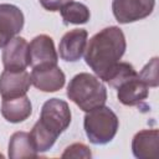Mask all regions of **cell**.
<instances>
[{
	"label": "cell",
	"mask_w": 159,
	"mask_h": 159,
	"mask_svg": "<svg viewBox=\"0 0 159 159\" xmlns=\"http://www.w3.org/2000/svg\"><path fill=\"white\" fill-rule=\"evenodd\" d=\"M154 5V0H113L112 10L119 24H129L149 16Z\"/></svg>",
	"instance_id": "obj_6"
},
{
	"label": "cell",
	"mask_w": 159,
	"mask_h": 159,
	"mask_svg": "<svg viewBox=\"0 0 159 159\" xmlns=\"http://www.w3.org/2000/svg\"><path fill=\"white\" fill-rule=\"evenodd\" d=\"M83 127L89 142L102 145L109 143L116 137L119 120L111 108L102 106L86 112Z\"/></svg>",
	"instance_id": "obj_3"
},
{
	"label": "cell",
	"mask_w": 159,
	"mask_h": 159,
	"mask_svg": "<svg viewBox=\"0 0 159 159\" xmlns=\"http://www.w3.org/2000/svg\"><path fill=\"white\" fill-rule=\"evenodd\" d=\"M37 152L32 147L30 134L26 132H16L11 135L9 142V157L11 159L36 158Z\"/></svg>",
	"instance_id": "obj_15"
},
{
	"label": "cell",
	"mask_w": 159,
	"mask_h": 159,
	"mask_svg": "<svg viewBox=\"0 0 159 159\" xmlns=\"http://www.w3.org/2000/svg\"><path fill=\"white\" fill-rule=\"evenodd\" d=\"M58 56L53 40L47 35H39L29 45V65L32 70L57 66Z\"/></svg>",
	"instance_id": "obj_5"
},
{
	"label": "cell",
	"mask_w": 159,
	"mask_h": 159,
	"mask_svg": "<svg viewBox=\"0 0 159 159\" xmlns=\"http://www.w3.org/2000/svg\"><path fill=\"white\" fill-rule=\"evenodd\" d=\"M32 112V106L26 96L2 98L1 114L10 123H20L30 117Z\"/></svg>",
	"instance_id": "obj_12"
},
{
	"label": "cell",
	"mask_w": 159,
	"mask_h": 159,
	"mask_svg": "<svg viewBox=\"0 0 159 159\" xmlns=\"http://www.w3.org/2000/svg\"><path fill=\"white\" fill-rule=\"evenodd\" d=\"M0 26L12 37L16 36L24 26L22 11L11 4H0Z\"/></svg>",
	"instance_id": "obj_14"
},
{
	"label": "cell",
	"mask_w": 159,
	"mask_h": 159,
	"mask_svg": "<svg viewBox=\"0 0 159 159\" xmlns=\"http://www.w3.org/2000/svg\"><path fill=\"white\" fill-rule=\"evenodd\" d=\"M60 11L65 24H75V25L86 24L91 17L88 7L76 1H71L66 4Z\"/></svg>",
	"instance_id": "obj_16"
},
{
	"label": "cell",
	"mask_w": 159,
	"mask_h": 159,
	"mask_svg": "<svg viewBox=\"0 0 159 159\" xmlns=\"http://www.w3.org/2000/svg\"><path fill=\"white\" fill-rule=\"evenodd\" d=\"M92 157V153L89 150V148L82 143H73L70 147H67L65 149V152L62 153V158H83V159H88Z\"/></svg>",
	"instance_id": "obj_20"
},
{
	"label": "cell",
	"mask_w": 159,
	"mask_h": 159,
	"mask_svg": "<svg viewBox=\"0 0 159 159\" xmlns=\"http://www.w3.org/2000/svg\"><path fill=\"white\" fill-rule=\"evenodd\" d=\"M31 84V76L26 71L5 70L0 75V94L2 98L25 96Z\"/></svg>",
	"instance_id": "obj_9"
},
{
	"label": "cell",
	"mask_w": 159,
	"mask_h": 159,
	"mask_svg": "<svg viewBox=\"0 0 159 159\" xmlns=\"http://www.w3.org/2000/svg\"><path fill=\"white\" fill-rule=\"evenodd\" d=\"M67 96L82 111L89 112L104 106L107 101V89L98 77L82 72L70 81Z\"/></svg>",
	"instance_id": "obj_2"
},
{
	"label": "cell",
	"mask_w": 159,
	"mask_h": 159,
	"mask_svg": "<svg viewBox=\"0 0 159 159\" xmlns=\"http://www.w3.org/2000/svg\"><path fill=\"white\" fill-rule=\"evenodd\" d=\"M87 31L84 29H73L66 32L58 45L60 57L67 62L78 61L84 53L87 45Z\"/></svg>",
	"instance_id": "obj_8"
},
{
	"label": "cell",
	"mask_w": 159,
	"mask_h": 159,
	"mask_svg": "<svg viewBox=\"0 0 159 159\" xmlns=\"http://www.w3.org/2000/svg\"><path fill=\"white\" fill-rule=\"evenodd\" d=\"M31 83L42 92H56L65 84V73L58 66L32 70Z\"/></svg>",
	"instance_id": "obj_11"
},
{
	"label": "cell",
	"mask_w": 159,
	"mask_h": 159,
	"mask_svg": "<svg viewBox=\"0 0 159 159\" xmlns=\"http://www.w3.org/2000/svg\"><path fill=\"white\" fill-rule=\"evenodd\" d=\"M37 122L51 134L58 137L71 123V109L67 102L58 98L46 101L41 108L40 119Z\"/></svg>",
	"instance_id": "obj_4"
},
{
	"label": "cell",
	"mask_w": 159,
	"mask_h": 159,
	"mask_svg": "<svg viewBox=\"0 0 159 159\" xmlns=\"http://www.w3.org/2000/svg\"><path fill=\"white\" fill-rule=\"evenodd\" d=\"M14 37H15V36H14ZM10 39H12V36H11L5 29H2V27L0 26V48L4 47V46L7 43V41H9Z\"/></svg>",
	"instance_id": "obj_22"
},
{
	"label": "cell",
	"mask_w": 159,
	"mask_h": 159,
	"mask_svg": "<svg viewBox=\"0 0 159 159\" xmlns=\"http://www.w3.org/2000/svg\"><path fill=\"white\" fill-rule=\"evenodd\" d=\"M117 89H118L117 97L119 102L123 103L124 106H137L142 103L144 99H147L149 94L148 86L143 83L138 78V76L132 80H128L127 82L120 84Z\"/></svg>",
	"instance_id": "obj_13"
},
{
	"label": "cell",
	"mask_w": 159,
	"mask_h": 159,
	"mask_svg": "<svg viewBox=\"0 0 159 159\" xmlns=\"http://www.w3.org/2000/svg\"><path fill=\"white\" fill-rule=\"evenodd\" d=\"M138 78L148 87H157L159 84L158 76V57H153L138 73Z\"/></svg>",
	"instance_id": "obj_19"
},
{
	"label": "cell",
	"mask_w": 159,
	"mask_h": 159,
	"mask_svg": "<svg viewBox=\"0 0 159 159\" xmlns=\"http://www.w3.org/2000/svg\"><path fill=\"white\" fill-rule=\"evenodd\" d=\"M29 134H30L32 147L35 148V150L37 153H43V152H47L48 149H51L57 139V137H55L48 130H46L39 122L35 123V125L32 127V129Z\"/></svg>",
	"instance_id": "obj_18"
},
{
	"label": "cell",
	"mask_w": 159,
	"mask_h": 159,
	"mask_svg": "<svg viewBox=\"0 0 159 159\" xmlns=\"http://www.w3.org/2000/svg\"><path fill=\"white\" fill-rule=\"evenodd\" d=\"M137 76H138V73H137V71L134 70V67L130 63H128V62H118L107 73V76L103 78V81L109 83V86H112L114 88H118L120 84H123L128 80H132V78H134Z\"/></svg>",
	"instance_id": "obj_17"
},
{
	"label": "cell",
	"mask_w": 159,
	"mask_h": 159,
	"mask_svg": "<svg viewBox=\"0 0 159 159\" xmlns=\"http://www.w3.org/2000/svg\"><path fill=\"white\" fill-rule=\"evenodd\" d=\"M2 65L7 71H25L29 66V43L24 37L15 36L2 48Z\"/></svg>",
	"instance_id": "obj_7"
},
{
	"label": "cell",
	"mask_w": 159,
	"mask_h": 159,
	"mask_svg": "<svg viewBox=\"0 0 159 159\" xmlns=\"http://www.w3.org/2000/svg\"><path fill=\"white\" fill-rule=\"evenodd\" d=\"M134 157L139 159L159 158V132L158 129H144L138 132L132 142Z\"/></svg>",
	"instance_id": "obj_10"
},
{
	"label": "cell",
	"mask_w": 159,
	"mask_h": 159,
	"mask_svg": "<svg viewBox=\"0 0 159 159\" xmlns=\"http://www.w3.org/2000/svg\"><path fill=\"white\" fill-rule=\"evenodd\" d=\"M0 158H2V154H1V153H0Z\"/></svg>",
	"instance_id": "obj_23"
},
{
	"label": "cell",
	"mask_w": 159,
	"mask_h": 159,
	"mask_svg": "<svg viewBox=\"0 0 159 159\" xmlns=\"http://www.w3.org/2000/svg\"><path fill=\"white\" fill-rule=\"evenodd\" d=\"M125 37L117 26H109L97 32L84 50L86 63L98 78L103 80L107 73L119 62L125 51Z\"/></svg>",
	"instance_id": "obj_1"
},
{
	"label": "cell",
	"mask_w": 159,
	"mask_h": 159,
	"mask_svg": "<svg viewBox=\"0 0 159 159\" xmlns=\"http://www.w3.org/2000/svg\"><path fill=\"white\" fill-rule=\"evenodd\" d=\"M71 1L72 0H40V4L43 9L48 11H60L66 4Z\"/></svg>",
	"instance_id": "obj_21"
}]
</instances>
